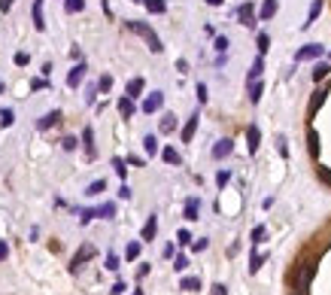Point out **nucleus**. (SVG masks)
Masks as SVG:
<instances>
[{
    "instance_id": "f257e3e1",
    "label": "nucleus",
    "mask_w": 331,
    "mask_h": 295,
    "mask_svg": "<svg viewBox=\"0 0 331 295\" xmlns=\"http://www.w3.org/2000/svg\"><path fill=\"white\" fill-rule=\"evenodd\" d=\"M125 25H128V31L140 33V37L149 43V49H152V52H161V49H164V46H161V40H158V33H155L146 22H125Z\"/></svg>"
},
{
    "instance_id": "f03ea898",
    "label": "nucleus",
    "mask_w": 331,
    "mask_h": 295,
    "mask_svg": "<svg viewBox=\"0 0 331 295\" xmlns=\"http://www.w3.org/2000/svg\"><path fill=\"white\" fill-rule=\"evenodd\" d=\"M322 52H325V49H322L319 43H310V46H304V49L295 52V61H310V58H319Z\"/></svg>"
},
{
    "instance_id": "7ed1b4c3",
    "label": "nucleus",
    "mask_w": 331,
    "mask_h": 295,
    "mask_svg": "<svg viewBox=\"0 0 331 295\" xmlns=\"http://www.w3.org/2000/svg\"><path fill=\"white\" fill-rule=\"evenodd\" d=\"M94 253H97V250H94L91 244H85V247H82V250H79V253L73 256V265H70V268H73V271H79V268H82L85 262H89V259H94Z\"/></svg>"
},
{
    "instance_id": "20e7f679",
    "label": "nucleus",
    "mask_w": 331,
    "mask_h": 295,
    "mask_svg": "<svg viewBox=\"0 0 331 295\" xmlns=\"http://www.w3.org/2000/svg\"><path fill=\"white\" fill-rule=\"evenodd\" d=\"M237 19H240V25L252 28V25H255V9H252V3H243V6H237Z\"/></svg>"
},
{
    "instance_id": "39448f33",
    "label": "nucleus",
    "mask_w": 331,
    "mask_h": 295,
    "mask_svg": "<svg viewBox=\"0 0 331 295\" xmlns=\"http://www.w3.org/2000/svg\"><path fill=\"white\" fill-rule=\"evenodd\" d=\"M161 103H164V95H161V92H152V95L143 100V113H155V110H161Z\"/></svg>"
},
{
    "instance_id": "423d86ee",
    "label": "nucleus",
    "mask_w": 331,
    "mask_h": 295,
    "mask_svg": "<svg viewBox=\"0 0 331 295\" xmlns=\"http://www.w3.org/2000/svg\"><path fill=\"white\" fill-rule=\"evenodd\" d=\"M82 79H85V64L79 61V64L73 67V70H70V73H67V85H70V89H76V85H79Z\"/></svg>"
},
{
    "instance_id": "0eeeda50",
    "label": "nucleus",
    "mask_w": 331,
    "mask_h": 295,
    "mask_svg": "<svg viewBox=\"0 0 331 295\" xmlns=\"http://www.w3.org/2000/svg\"><path fill=\"white\" fill-rule=\"evenodd\" d=\"M155 234H158V219H155V216H149V222L143 225L140 237H143V240H155Z\"/></svg>"
},
{
    "instance_id": "6e6552de",
    "label": "nucleus",
    "mask_w": 331,
    "mask_h": 295,
    "mask_svg": "<svg viewBox=\"0 0 331 295\" xmlns=\"http://www.w3.org/2000/svg\"><path fill=\"white\" fill-rule=\"evenodd\" d=\"M33 28H37V31H46V22H43V0H33Z\"/></svg>"
},
{
    "instance_id": "1a4fd4ad",
    "label": "nucleus",
    "mask_w": 331,
    "mask_h": 295,
    "mask_svg": "<svg viewBox=\"0 0 331 295\" xmlns=\"http://www.w3.org/2000/svg\"><path fill=\"white\" fill-rule=\"evenodd\" d=\"M82 143H85V155H89V159H94V131H91V128L82 131Z\"/></svg>"
},
{
    "instance_id": "9d476101",
    "label": "nucleus",
    "mask_w": 331,
    "mask_h": 295,
    "mask_svg": "<svg viewBox=\"0 0 331 295\" xmlns=\"http://www.w3.org/2000/svg\"><path fill=\"white\" fill-rule=\"evenodd\" d=\"M134 110H137V107H134V98H128V95H125V98L119 100V113L125 116V119H131V116H134Z\"/></svg>"
},
{
    "instance_id": "9b49d317",
    "label": "nucleus",
    "mask_w": 331,
    "mask_h": 295,
    "mask_svg": "<svg viewBox=\"0 0 331 295\" xmlns=\"http://www.w3.org/2000/svg\"><path fill=\"white\" fill-rule=\"evenodd\" d=\"M58 119H61V113H58V110H52V113H46V116L40 119V122H37V128H40V131H46V128H52V125H55Z\"/></svg>"
},
{
    "instance_id": "f8f14e48",
    "label": "nucleus",
    "mask_w": 331,
    "mask_h": 295,
    "mask_svg": "<svg viewBox=\"0 0 331 295\" xmlns=\"http://www.w3.org/2000/svg\"><path fill=\"white\" fill-rule=\"evenodd\" d=\"M231 140H219L216 146H213V159H225V155H231Z\"/></svg>"
},
{
    "instance_id": "ddd939ff",
    "label": "nucleus",
    "mask_w": 331,
    "mask_h": 295,
    "mask_svg": "<svg viewBox=\"0 0 331 295\" xmlns=\"http://www.w3.org/2000/svg\"><path fill=\"white\" fill-rule=\"evenodd\" d=\"M195 128H198V113H195V116H191L188 122H185V128H182V143H188L191 137H195Z\"/></svg>"
},
{
    "instance_id": "4468645a",
    "label": "nucleus",
    "mask_w": 331,
    "mask_h": 295,
    "mask_svg": "<svg viewBox=\"0 0 331 295\" xmlns=\"http://www.w3.org/2000/svg\"><path fill=\"white\" fill-rule=\"evenodd\" d=\"M319 12H322V0H313V6H310V15H307V22H304L301 28H310L313 22L319 19Z\"/></svg>"
},
{
    "instance_id": "2eb2a0df",
    "label": "nucleus",
    "mask_w": 331,
    "mask_h": 295,
    "mask_svg": "<svg viewBox=\"0 0 331 295\" xmlns=\"http://www.w3.org/2000/svg\"><path fill=\"white\" fill-rule=\"evenodd\" d=\"M276 6H280V3H276V0H265V6H261V22L273 19V15H276Z\"/></svg>"
},
{
    "instance_id": "dca6fc26",
    "label": "nucleus",
    "mask_w": 331,
    "mask_h": 295,
    "mask_svg": "<svg viewBox=\"0 0 331 295\" xmlns=\"http://www.w3.org/2000/svg\"><path fill=\"white\" fill-rule=\"evenodd\" d=\"M328 73H331V67L328 64H316V67H313V82H322V79H328Z\"/></svg>"
},
{
    "instance_id": "f3484780",
    "label": "nucleus",
    "mask_w": 331,
    "mask_h": 295,
    "mask_svg": "<svg viewBox=\"0 0 331 295\" xmlns=\"http://www.w3.org/2000/svg\"><path fill=\"white\" fill-rule=\"evenodd\" d=\"M180 289H185V292L201 289V277H182V280H180Z\"/></svg>"
},
{
    "instance_id": "a211bd4d",
    "label": "nucleus",
    "mask_w": 331,
    "mask_h": 295,
    "mask_svg": "<svg viewBox=\"0 0 331 295\" xmlns=\"http://www.w3.org/2000/svg\"><path fill=\"white\" fill-rule=\"evenodd\" d=\"M246 137H249V152H258V140H261V134H258V128H255V125H249Z\"/></svg>"
},
{
    "instance_id": "6ab92c4d",
    "label": "nucleus",
    "mask_w": 331,
    "mask_h": 295,
    "mask_svg": "<svg viewBox=\"0 0 331 295\" xmlns=\"http://www.w3.org/2000/svg\"><path fill=\"white\" fill-rule=\"evenodd\" d=\"M161 159H164L167 164H180V152L173 149V146H167V149H161Z\"/></svg>"
},
{
    "instance_id": "aec40b11",
    "label": "nucleus",
    "mask_w": 331,
    "mask_h": 295,
    "mask_svg": "<svg viewBox=\"0 0 331 295\" xmlns=\"http://www.w3.org/2000/svg\"><path fill=\"white\" fill-rule=\"evenodd\" d=\"M173 128H177V116H173V113H167V116L161 119V134H170Z\"/></svg>"
},
{
    "instance_id": "412c9836",
    "label": "nucleus",
    "mask_w": 331,
    "mask_h": 295,
    "mask_svg": "<svg viewBox=\"0 0 331 295\" xmlns=\"http://www.w3.org/2000/svg\"><path fill=\"white\" fill-rule=\"evenodd\" d=\"M140 92H143V79L137 76V79H131V82H128V98H137Z\"/></svg>"
},
{
    "instance_id": "4be33fe9",
    "label": "nucleus",
    "mask_w": 331,
    "mask_h": 295,
    "mask_svg": "<svg viewBox=\"0 0 331 295\" xmlns=\"http://www.w3.org/2000/svg\"><path fill=\"white\" fill-rule=\"evenodd\" d=\"M185 219H198V198L185 201Z\"/></svg>"
},
{
    "instance_id": "5701e85b",
    "label": "nucleus",
    "mask_w": 331,
    "mask_h": 295,
    "mask_svg": "<svg viewBox=\"0 0 331 295\" xmlns=\"http://www.w3.org/2000/svg\"><path fill=\"white\" fill-rule=\"evenodd\" d=\"M143 3H146V9H149V12H155V15L167 9V6H164V0H143Z\"/></svg>"
},
{
    "instance_id": "b1692460",
    "label": "nucleus",
    "mask_w": 331,
    "mask_h": 295,
    "mask_svg": "<svg viewBox=\"0 0 331 295\" xmlns=\"http://www.w3.org/2000/svg\"><path fill=\"white\" fill-rule=\"evenodd\" d=\"M82 6H85V0H64V9L70 12V15L73 12H82Z\"/></svg>"
},
{
    "instance_id": "393cba45",
    "label": "nucleus",
    "mask_w": 331,
    "mask_h": 295,
    "mask_svg": "<svg viewBox=\"0 0 331 295\" xmlns=\"http://www.w3.org/2000/svg\"><path fill=\"white\" fill-rule=\"evenodd\" d=\"M261 92H265V89H261V82H249V100H252V103L261 100Z\"/></svg>"
},
{
    "instance_id": "a878e982",
    "label": "nucleus",
    "mask_w": 331,
    "mask_h": 295,
    "mask_svg": "<svg viewBox=\"0 0 331 295\" xmlns=\"http://www.w3.org/2000/svg\"><path fill=\"white\" fill-rule=\"evenodd\" d=\"M265 259H268V256H265V253H252V259H249V271H252V274H255V271H258V268H261V262H265Z\"/></svg>"
},
{
    "instance_id": "bb28decb",
    "label": "nucleus",
    "mask_w": 331,
    "mask_h": 295,
    "mask_svg": "<svg viewBox=\"0 0 331 295\" xmlns=\"http://www.w3.org/2000/svg\"><path fill=\"white\" fill-rule=\"evenodd\" d=\"M261 70H265V64H261V58H255V64H252V70H249V82H258Z\"/></svg>"
},
{
    "instance_id": "cd10ccee",
    "label": "nucleus",
    "mask_w": 331,
    "mask_h": 295,
    "mask_svg": "<svg viewBox=\"0 0 331 295\" xmlns=\"http://www.w3.org/2000/svg\"><path fill=\"white\" fill-rule=\"evenodd\" d=\"M113 213H116V204H103V207H97V216H100V219H113Z\"/></svg>"
},
{
    "instance_id": "c85d7f7f",
    "label": "nucleus",
    "mask_w": 331,
    "mask_h": 295,
    "mask_svg": "<svg viewBox=\"0 0 331 295\" xmlns=\"http://www.w3.org/2000/svg\"><path fill=\"white\" fill-rule=\"evenodd\" d=\"M12 122H15V113H12V110H0V125L9 128Z\"/></svg>"
},
{
    "instance_id": "c756f323",
    "label": "nucleus",
    "mask_w": 331,
    "mask_h": 295,
    "mask_svg": "<svg viewBox=\"0 0 331 295\" xmlns=\"http://www.w3.org/2000/svg\"><path fill=\"white\" fill-rule=\"evenodd\" d=\"M103 189H107V183H103V180H94V183H91L89 189H85V195H100Z\"/></svg>"
},
{
    "instance_id": "7c9ffc66",
    "label": "nucleus",
    "mask_w": 331,
    "mask_h": 295,
    "mask_svg": "<svg viewBox=\"0 0 331 295\" xmlns=\"http://www.w3.org/2000/svg\"><path fill=\"white\" fill-rule=\"evenodd\" d=\"M143 149H146L149 155H155V152H158V140H155V137L149 134V137H146V140H143Z\"/></svg>"
},
{
    "instance_id": "2f4dec72",
    "label": "nucleus",
    "mask_w": 331,
    "mask_h": 295,
    "mask_svg": "<svg viewBox=\"0 0 331 295\" xmlns=\"http://www.w3.org/2000/svg\"><path fill=\"white\" fill-rule=\"evenodd\" d=\"M137 256H140V244L134 240V244H128V250H125V259H128V262H134Z\"/></svg>"
},
{
    "instance_id": "473e14b6",
    "label": "nucleus",
    "mask_w": 331,
    "mask_h": 295,
    "mask_svg": "<svg viewBox=\"0 0 331 295\" xmlns=\"http://www.w3.org/2000/svg\"><path fill=\"white\" fill-rule=\"evenodd\" d=\"M271 49V37L268 33H258V52H268Z\"/></svg>"
},
{
    "instance_id": "72a5a7b5",
    "label": "nucleus",
    "mask_w": 331,
    "mask_h": 295,
    "mask_svg": "<svg viewBox=\"0 0 331 295\" xmlns=\"http://www.w3.org/2000/svg\"><path fill=\"white\" fill-rule=\"evenodd\" d=\"M188 268V259L185 256H177V259H173V271H185Z\"/></svg>"
},
{
    "instance_id": "f704fd0d",
    "label": "nucleus",
    "mask_w": 331,
    "mask_h": 295,
    "mask_svg": "<svg viewBox=\"0 0 331 295\" xmlns=\"http://www.w3.org/2000/svg\"><path fill=\"white\" fill-rule=\"evenodd\" d=\"M94 216H97V210H82V213H79V222H82V225H89Z\"/></svg>"
},
{
    "instance_id": "c9c22d12",
    "label": "nucleus",
    "mask_w": 331,
    "mask_h": 295,
    "mask_svg": "<svg viewBox=\"0 0 331 295\" xmlns=\"http://www.w3.org/2000/svg\"><path fill=\"white\" fill-rule=\"evenodd\" d=\"M261 237H265V225H255L252 229V244H261Z\"/></svg>"
},
{
    "instance_id": "e433bc0d",
    "label": "nucleus",
    "mask_w": 331,
    "mask_h": 295,
    "mask_svg": "<svg viewBox=\"0 0 331 295\" xmlns=\"http://www.w3.org/2000/svg\"><path fill=\"white\" fill-rule=\"evenodd\" d=\"M188 240H191V234H188L185 229H180V231H177V244H180V247H185Z\"/></svg>"
},
{
    "instance_id": "4c0bfd02",
    "label": "nucleus",
    "mask_w": 331,
    "mask_h": 295,
    "mask_svg": "<svg viewBox=\"0 0 331 295\" xmlns=\"http://www.w3.org/2000/svg\"><path fill=\"white\" fill-rule=\"evenodd\" d=\"M107 268H110V271H119V256H116V253L107 256Z\"/></svg>"
},
{
    "instance_id": "58836bf2",
    "label": "nucleus",
    "mask_w": 331,
    "mask_h": 295,
    "mask_svg": "<svg viewBox=\"0 0 331 295\" xmlns=\"http://www.w3.org/2000/svg\"><path fill=\"white\" fill-rule=\"evenodd\" d=\"M110 85H113V76H100V82H97L100 92H110Z\"/></svg>"
},
{
    "instance_id": "ea45409f",
    "label": "nucleus",
    "mask_w": 331,
    "mask_h": 295,
    "mask_svg": "<svg viewBox=\"0 0 331 295\" xmlns=\"http://www.w3.org/2000/svg\"><path fill=\"white\" fill-rule=\"evenodd\" d=\"M113 167H116V173H119V177H125V162H121V159H113Z\"/></svg>"
},
{
    "instance_id": "a19ab883",
    "label": "nucleus",
    "mask_w": 331,
    "mask_h": 295,
    "mask_svg": "<svg viewBox=\"0 0 331 295\" xmlns=\"http://www.w3.org/2000/svg\"><path fill=\"white\" fill-rule=\"evenodd\" d=\"M61 146H64L67 152H70V149H76V137H64V140H61Z\"/></svg>"
},
{
    "instance_id": "79ce46f5",
    "label": "nucleus",
    "mask_w": 331,
    "mask_h": 295,
    "mask_svg": "<svg viewBox=\"0 0 331 295\" xmlns=\"http://www.w3.org/2000/svg\"><path fill=\"white\" fill-rule=\"evenodd\" d=\"M210 295H228V286H225V283H216V286L210 289Z\"/></svg>"
},
{
    "instance_id": "37998d69",
    "label": "nucleus",
    "mask_w": 331,
    "mask_h": 295,
    "mask_svg": "<svg viewBox=\"0 0 331 295\" xmlns=\"http://www.w3.org/2000/svg\"><path fill=\"white\" fill-rule=\"evenodd\" d=\"M228 180H231V173H228V170H219V177H216V183H219V189H222L225 183H228Z\"/></svg>"
},
{
    "instance_id": "c03bdc74",
    "label": "nucleus",
    "mask_w": 331,
    "mask_h": 295,
    "mask_svg": "<svg viewBox=\"0 0 331 295\" xmlns=\"http://www.w3.org/2000/svg\"><path fill=\"white\" fill-rule=\"evenodd\" d=\"M15 64L25 67V64H28V52H15Z\"/></svg>"
},
{
    "instance_id": "a18cd8bd",
    "label": "nucleus",
    "mask_w": 331,
    "mask_h": 295,
    "mask_svg": "<svg viewBox=\"0 0 331 295\" xmlns=\"http://www.w3.org/2000/svg\"><path fill=\"white\" fill-rule=\"evenodd\" d=\"M191 250H195V253H201V250H207V240L201 237V240H195V244H191Z\"/></svg>"
},
{
    "instance_id": "49530a36",
    "label": "nucleus",
    "mask_w": 331,
    "mask_h": 295,
    "mask_svg": "<svg viewBox=\"0 0 331 295\" xmlns=\"http://www.w3.org/2000/svg\"><path fill=\"white\" fill-rule=\"evenodd\" d=\"M94 95H97V85H89V95H85V100L94 103Z\"/></svg>"
},
{
    "instance_id": "de8ad7c7",
    "label": "nucleus",
    "mask_w": 331,
    "mask_h": 295,
    "mask_svg": "<svg viewBox=\"0 0 331 295\" xmlns=\"http://www.w3.org/2000/svg\"><path fill=\"white\" fill-rule=\"evenodd\" d=\"M6 256H9V247H6V240H0V262H3Z\"/></svg>"
},
{
    "instance_id": "09e8293b",
    "label": "nucleus",
    "mask_w": 331,
    "mask_h": 295,
    "mask_svg": "<svg viewBox=\"0 0 331 295\" xmlns=\"http://www.w3.org/2000/svg\"><path fill=\"white\" fill-rule=\"evenodd\" d=\"M46 85H49L46 79H33V82H30V89H33V92H37V89H46Z\"/></svg>"
},
{
    "instance_id": "8fccbe9b",
    "label": "nucleus",
    "mask_w": 331,
    "mask_h": 295,
    "mask_svg": "<svg viewBox=\"0 0 331 295\" xmlns=\"http://www.w3.org/2000/svg\"><path fill=\"white\" fill-rule=\"evenodd\" d=\"M216 49L225 52V49H228V40H225V37H216Z\"/></svg>"
},
{
    "instance_id": "3c124183",
    "label": "nucleus",
    "mask_w": 331,
    "mask_h": 295,
    "mask_svg": "<svg viewBox=\"0 0 331 295\" xmlns=\"http://www.w3.org/2000/svg\"><path fill=\"white\" fill-rule=\"evenodd\" d=\"M198 100H201V103H204V100H207V85H204V82H201V85H198Z\"/></svg>"
},
{
    "instance_id": "603ef678",
    "label": "nucleus",
    "mask_w": 331,
    "mask_h": 295,
    "mask_svg": "<svg viewBox=\"0 0 331 295\" xmlns=\"http://www.w3.org/2000/svg\"><path fill=\"white\" fill-rule=\"evenodd\" d=\"M125 289H128V286H125V283H121V280H119V283H116V286H113L110 292H113V295H121V292H125Z\"/></svg>"
},
{
    "instance_id": "864d4df0",
    "label": "nucleus",
    "mask_w": 331,
    "mask_h": 295,
    "mask_svg": "<svg viewBox=\"0 0 331 295\" xmlns=\"http://www.w3.org/2000/svg\"><path fill=\"white\" fill-rule=\"evenodd\" d=\"M119 198H125V201H128V198H131V189H128V186H121V189H119Z\"/></svg>"
},
{
    "instance_id": "5fc2aeb1",
    "label": "nucleus",
    "mask_w": 331,
    "mask_h": 295,
    "mask_svg": "<svg viewBox=\"0 0 331 295\" xmlns=\"http://www.w3.org/2000/svg\"><path fill=\"white\" fill-rule=\"evenodd\" d=\"M9 6H12V0H0V9L3 12H9Z\"/></svg>"
},
{
    "instance_id": "6e6d98bb",
    "label": "nucleus",
    "mask_w": 331,
    "mask_h": 295,
    "mask_svg": "<svg viewBox=\"0 0 331 295\" xmlns=\"http://www.w3.org/2000/svg\"><path fill=\"white\" fill-rule=\"evenodd\" d=\"M207 3H210V6H222V0H207Z\"/></svg>"
},
{
    "instance_id": "4d7b16f0",
    "label": "nucleus",
    "mask_w": 331,
    "mask_h": 295,
    "mask_svg": "<svg viewBox=\"0 0 331 295\" xmlns=\"http://www.w3.org/2000/svg\"><path fill=\"white\" fill-rule=\"evenodd\" d=\"M134 295H143V292H140V289H137V292H134Z\"/></svg>"
}]
</instances>
